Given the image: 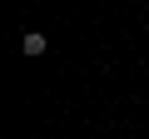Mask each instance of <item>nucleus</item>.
<instances>
[{
  "mask_svg": "<svg viewBox=\"0 0 149 139\" xmlns=\"http://www.w3.org/2000/svg\"><path fill=\"white\" fill-rule=\"evenodd\" d=\"M20 50H25V55H45V50H50V40H45L40 30H30V35L20 40Z\"/></svg>",
  "mask_w": 149,
  "mask_h": 139,
  "instance_id": "nucleus-1",
  "label": "nucleus"
}]
</instances>
